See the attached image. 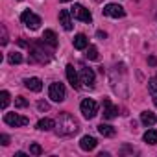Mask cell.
I'll use <instances>...</instances> for the list:
<instances>
[{"instance_id": "cell-10", "label": "cell", "mask_w": 157, "mask_h": 157, "mask_svg": "<svg viewBox=\"0 0 157 157\" xmlns=\"http://www.w3.org/2000/svg\"><path fill=\"white\" fill-rule=\"evenodd\" d=\"M82 83L85 87H89V89L94 87V72H93V68H89V67L82 68Z\"/></svg>"}, {"instance_id": "cell-30", "label": "cell", "mask_w": 157, "mask_h": 157, "mask_svg": "<svg viewBox=\"0 0 157 157\" xmlns=\"http://www.w3.org/2000/svg\"><path fill=\"white\" fill-rule=\"evenodd\" d=\"M61 2H70V0H61Z\"/></svg>"}, {"instance_id": "cell-4", "label": "cell", "mask_w": 157, "mask_h": 157, "mask_svg": "<svg viewBox=\"0 0 157 157\" xmlns=\"http://www.w3.org/2000/svg\"><path fill=\"white\" fill-rule=\"evenodd\" d=\"M70 13H72V17H74V19L82 21V22H91V21H93L91 11H89V10H85L82 4H74V6L70 8Z\"/></svg>"}, {"instance_id": "cell-19", "label": "cell", "mask_w": 157, "mask_h": 157, "mask_svg": "<svg viewBox=\"0 0 157 157\" xmlns=\"http://www.w3.org/2000/svg\"><path fill=\"white\" fill-rule=\"evenodd\" d=\"M148 91H150V94H151V98H153V104H155V107H157V78L148 82Z\"/></svg>"}, {"instance_id": "cell-8", "label": "cell", "mask_w": 157, "mask_h": 157, "mask_svg": "<svg viewBox=\"0 0 157 157\" xmlns=\"http://www.w3.org/2000/svg\"><path fill=\"white\" fill-rule=\"evenodd\" d=\"M65 72H67V80H68V83L72 85V89H80L82 80H80V76H78V72H76L74 65H67Z\"/></svg>"}, {"instance_id": "cell-23", "label": "cell", "mask_w": 157, "mask_h": 157, "mask_svg": "<svg viewBox=\"0 0 157 157\" xmlns=\"http://www.w3.org/2000/svg\"><path fill=\"white\" fill-rule=\"evenodd\" d=\"M0 98H2V100H0V107H2V109H6L8 105H10V93L8 91H2V93H0Z\"/></svg>"}, {"instance_id": "cell-21", "label": "cell", "mask_w": 157, "mask_h": 157, "mask_svg": "<svg viewBox=\"0 0 157 157\" xmlns=\"http://www.w3.org/2000/svg\"><path fill=\"white\" fill-rule=\"evenodd\" d=\"M8 61L11 65H19V63H22V54L21 52H10L8 54Z\"/></svg>"}, {"instance_id": "cell-25", "label": "cell", "mask_w": 157, "mask_h": 157, "mask_svg": "<svg viewBox=\"0 0 157 157\" xmlns=\"http://www.w3.org/2000/svg\"><path fill=\"white\" fill-rule=\"evenodd\" d=\"M26 105H28V102H26L22 96H17V98H15V107H26Z\"/></svg>"}, {"instance_id": "cell-2", "label": "cell", "mask_w": 157, "mask_h": 157, "mask_svg": "<svg viewBox=\"0 0 157 157\" xmlns=\"http://www.w3.org/2000/svg\"><path fill=\"white\" fill-rule=\"evenodd\" d=\"M21 21H22V24H26V28H30V30H37V28L41 26V17H39V15H35V13H33V11H30V10L22 11Z\"/></svg>"}, {"instance_id": "cell-5", "label": "cell", "mask_w": 157, "mask_h": 157, "mask_svg": "<svg viewBox=\"0 0 157 157\" xmlns=\"http://www.w3.org/2000/svg\"><path fill=\"white\" fill-rule=\"evenodd\" d=\"M48 96H50V100H54V102H63L65 96H67L65 85H63V83H57V82L52 83L50 89H48Z\"/></svg>"}, {"instance_id": "cell-24", "label": "cell", "mask_w": 157, "mask_h": 157, "mask_svg": "<svg viewBox=\"0 0 157 157\" xmlns=\"http://www.w3.org/2000/svg\"><path fill=\"white\" fill-rule=\"evenodd\" d=\"M30 153H32V155H41V153H43V148H41L37 142H33V144L30 146Z\"/></svg>"}, {"instance_id": "cell-6", "label": "cell", "mask_w": 157, "mask_h": 157, "mask_svg": "<svg viewBox=\"0 0 157 157\" xmlns=\"http://www.w3.org/2000/svg\"><path fill=\"white\" fill-rule=\"evenodd\" d=\"M4 122L10 124V126H13V128H22V126H26L30 120H28L26 117H22V115H17V113H6V115H4Z\"/></svg>"}, {"instance_id": "cell-18", "label": "cell", "mask_w": 157, "mask_h": 157, "mask_svg": "<svg viewBox=\"0 0 157 157\" xmlns=\"http://www.w3.org/2000/svg\"><path fill=\"white\" fill-rule=\"evenodd\" d=\"M98 133H100V135H104V137H113L117 131H115V128H113V126H109V124H104V122H102V124L98 126Z\"/></svg>"}, {"instance_id": "cell-17", "label": "cell", "mask_w": 157, "mask_h": 157, "mask_svg": "<svg viewBox=\"0 0 157 157\" xmlns=\"http://www.w3.org/2000/svg\"><path fill=\"white\" fill-rule=\"evenodd\" d=\"M54 126H56V122L52 118H41L37 122V129H41V131H50Z\"/></svg>"}, {"instance_id": "cell-7", "label": "cell", "mask_w": 157, "mask_h": 157, "mask_svg": "<svg viewBox=\"0 0 157 157\" xmlns=\"http://www.w3.org/2000/svg\"><path fill=\"white\" fill-rule=\"evenodd\" d=\"M104 15L113 17V19H122V17L126 15V10H124L122 6H118V4H107V6L104 8Z\"/></svg>"}, {"instance_id": "cell-1", "label": "cell", "mask_w": 157, "mask_h": 157, "mask_svg": "<svg viewBox=\"0 0 157 157\" xmlns=\"http://www.w3.org/2000/svg\"><path fill=\"white\" fill-rule=\"evenodd\" d=\"M57 131H59L61 135H72V133L78 131V124H76V120H74L70 115L65 113V115H61V118H59Z\"/></svg>"}, {"instance_id": "cell-20", "label": "cell", "mask_w": 157, "mask_h": 157, "mask_svg": "<svg viewBox=\"0 0 157 157\" xmlns=\"http://www.w3.org/2000/svg\"><path fill=\"white\" fill-rule=\"evenodd\" d=\"M144 142L148 144H157V129H148L144 133Z\"/></svg>"}, {"instance_id": "cell-14", "label": "cell", "mask_w": 157, "mask_h": 157, "mask_svg": "<svg viewBox=\"0 0 157 157\" xmlns=\"http://www.w3.org/2000/svg\"><path fill=\"white\" fill-rule=\"evenodd\" d=\"M72 43H74V48H76V50H85V48L89 46V39H87V35H83V33H78Z\"/></svg>"}, {"instance_id": "cell-9", "label": "cell", "mask_w": 157, "mask_h": 157, "mask_svg": "<svg viewBox=\"0 0 157 157\" xmlns=\"http://www.w3.org/2000/svg\"><path fill=\"white\" fill-rule=\"evenodd\" d=\"M59 22H61L63 30H67V32H70V30L74 28V22H72V13H70V10H61V11H59Z\"/></svg>"}, {"instance_id": "cell-22", "label": "cell", "mask_w": 157, "mask_h": 157, "mask_svg": "<svg viewBox=\"0 0 157 157\" xmlns=\"http://www.w3.org/2000/svg\"><path fill=\"white\" fill-rule=\"evenodd\" d=\"M87 59H91V61H96L98 59V48L94 46V44H91V46H87Z\"/></svg>"}, {"instance_id": "cell-16", "label": "cell", "mask_w": 157, "mask_h": 157, "mask_svg": "<svg viewBox=\"0 0 157 157\" xmlns=\"http://www.w3.org/2000/svg\"><path fill=\"white\" fill-rule=\"evenodd\" d=\"M43 39H44V43H48L50 46H57V35H56V32L54 30H44V33H43Z\"/></svg>"}, {"instance_id": "cell-11", "label": "cell", "mask_w": 157, "mask_h": 157, "mask_svg": "<svg viewBox=\"0 0 157 157\" xmlns=\"http://www.w3.org/2000/svg\"><path fill=\"white\" fill-rule=\"evenodd\" d=\"M117 115H118V107L113 105L109 98H104V118L111 120V118H115Z\"/></svg>"}, {"instance_id": "cell-3", "label": "cell", "mask_w": 157, "mask_h": 157, "mask_svg": "<svg viewBox=\"0 0 157 157\" xmlns=\"http://www.w3.org/2000/svg\"><path fill=\"white\" fill-rule=\"evenodd\" d=\"M80 109H82V115L85 118H94L96 113H98V104L91 98H85L82 104H80Z\"/></svg>"}, {"instance_id": "cell-27", "label": "cell", "mask_w": 157, "mask_h": 157, "mask_svg": "<svg viewBox=\"0 0 157 157\" xmlns=\"http://www.w3.org/2000/svg\"><path fill=\"white\" fill-rule=\"evenodd\" d=\"M39 109L41 111H48V104L46 102H39Z\"/></svg>"}, {"instance_id": "cell-15", "label": "cell", "mask_w": 157, "mask_h": 157, "mask_svg": "<svg viewBox=\"0 0 157 157\" xmlns=\"http://www.w3.org/2000/svg\"><path fill=\"white\" fill-rule=\"evenodd\" d=\"M140 122H142L144 126H153V124L157 122V117H155L151 111H142V113H140Z\"/></svg>"}, {"instance_id": "cell-26", "label": "cell", "mask_w": 157, "mask_h": 157, "mask_svg": "<svg viewBox=\"0 0 157 157\" xmlns=\"http://www.w3.org/2000/svg\"><path fill=\"white\" fill-rule=\"evenodd\" d=\"M0 142H2L4 146H8L10 144V137L8 135H0Z\"/></svg>"}, {"instance_id": "cell-28", "label": "cell", "mask_w": 157, "mask_h": 157, "mask_svg": "<svg viewBox=\"0 0 157 157\" xmlns=\"http://www.w3.org/2000/svg\"><path fill=\"white\" fill-rule=\"evenodd\" d=\"M148 63H150L151 67H155V65H157V57H153V56H151V57L148 59Z\"/></svg>"}, {"instance_id": "cell-12", "label": "cell", "mask_w": 157, "mask_h": 157, "mask_svg": "<svg viewBox=\"0 0 157 157\" xmlns=\"http://www.w3.org/2000/svg\"><path fill=\"white\" fill-rule=\"evenodd\" d=\"M96 144H98L96 139L91 137V135H85V137H82V140H80V148H82L83 151H91V150H94Z\"/></svg>"}, {"instance_id": "cell-13", "label": "cell", "mask_w": 157, "mask_h": 157, "mask_svg": "<svg viewBox=\"0 0 157 157\" xmlns=\"http://www.w3.org/2000/svg\"><path fill=\"white\" fill-rule=\"evenodd\" d=\"M24 85H26V89H30V91H33V93H39V91L43 89V82L39 80V78H26V80H24Z\"/></svg>"}, {"instance_id": "cell-29", "label": "cell", "mask_w": 157, "mask_h": 157, "mask_svg": "<svg viewBox=\"0 0 157 157\" xmlns=\"http://www.w3.org/2000/svg\"><path fill=\"white\" fill-rule=\"evenodd\" d=\"M96 35H98V37H102V39H105V32H98Z\"/></svg>"}]
</instances>
